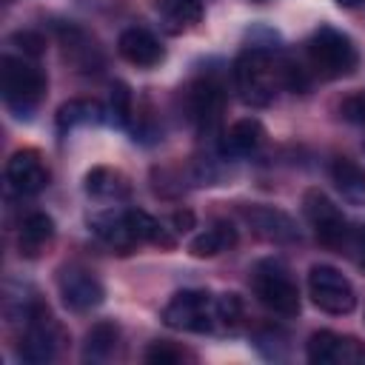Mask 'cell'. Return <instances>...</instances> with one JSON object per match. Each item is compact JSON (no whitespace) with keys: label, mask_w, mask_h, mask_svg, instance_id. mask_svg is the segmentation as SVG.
<instances>
[{"label":"cell","mask_w":365,"mask_h":365,"mask_svg":"<svg viewBox=\"0 0 365 365\" xmlns=\"http://www.w3.org/2000/svg\"><path fill=\"white\" fill-rule=\"evenodd\" d=\"M117 342H120V328H117L114 322H108V319H100V322H94V325L88 328V334H86L83 359H86V362H103V359H108V356L114 354Z\"/></svg>","instance_id":"cell-23"},{"label":"cell","mask_w":365,"mask_h":365,"mask_svg":"<svg viewBox=\"0 0 365 365\" xmlns=\"http://www.w3.org/2000/svg\"><path fill=\"white\" fill-rule=\"evenodd\" d=\"M342 117L351 123H365V94H354L339 106Z\"/></svg>","instance_id":"cell-30"},{"label":"cell","mask_w":365,"mask_h":365,"mask_svg":"<svg viewBox=\"0 0 365 365\" xmlns=\"http://www.w3.org/2000/svg\"><path fill=\"white\" fill-rule=\"evenodd\" d=\"M60 339H63V328L60 322L48 314L46 305L34 302L29 311H26V331L20 336V356L26 362H51L57 356V348H60Z\"/></svg>","instance_id":"cell-7"},{"label":"cell","mask_w":365,"mask_h":365,"mask_svg":"<svg viewBox=\"0 0 365 365\" xmlns=\"http://www.w3.org/2000/svg\"><path fill=\"white\" fill-rule=\"evenodd\" d=\"M86 191L97 200H123V197H128L131 182L120 168L97 165L86 174Z\"/></svg>","instance_id":"cell-19"},{"label":"cell","mask_w":365,"mask_h":365,"mask_svg":"<svg viewBox=\"0 0 365 365\" xmlns=\"http://www.w3.org/2000/svg\"><path fill=\"white\" fill-rule=\"evenodd\" d=\"M54 240V220L43 211H34L23 220L20 225V237H17V248L23 257H40Z\"/></svg>","instance_id":"cell-16"},{"label":"cell","mask_w":365,"mask_h":365,"mask_svg":"<svg viewBox=\"0 0 365 365\" xmlns=\"http://www.w3.org/2000/svg\"><path fill=\"white\" fill-rule=\"evenodd\" d=\"M362 148H365V143H362Z\"/></svg>","instance_id":"cell-33"},{"label":"cell","mask_w":365,"mask_h":365,"mask_svg":"<svg viewBox=\"0 0 365 365\" xmlns=\"http://www.w3.org/2000/svg\"><path fill=\"white\" fill-rule=\"evenodd\" d=\"M220 106H222V94L211 80H200L188 88V111H191L194 123H200V125L214 123L220 114Z\"/></svg>","instance_id":"cell-21"},{"label":"cell","mask_w":365,"mask_h":365,"mask_svg":"<svg viewBox=\"0 0 365 365\" xmlns=\"http://www.w3.org/2000/svg\"><path fill=\"white\" fill-rule=\"evenodd\" d=\"M234 245H237V228L231 222H214L211 228H205L202 234H197L191 240L188 251L202 259V257H217Z\"/></svg>","instance_id":"cell-22"},{"label":"cell","mask_w":365,"mask_h":365,"mask_svg":"<svg viewBox=\"0 0 365 365\" xmlns=\"http://www.w3.org/2000/svg\"><path fill=\"white\" fill-rule=\"evenodd\" d=\"M251 288L259 305H265L271 314L279 317H297L299 314V288L291 277V271L279 259H262L257 262L251 274Z\"/></svg>","instance_id":"cell-3"},{"label":"cell","mask_w":365,"mask_h":365,"mask_svg":"<svg viewBox=\"0 0 365 365\" xmlns=\"http://www.w3.org/2000/svg\"><path fill=\"white\" fill-rule=\"evenodd\" d=\"M46 74L26 57H3V97L17 117H29L46 94Z\"/></svg>","instance_id":"cell-4"},{"label":"cell","mask_w":365,"mask_h":365,"mask_svg":"<svg viewBox=\"0 0 365 365\" xmlns=\"http://www.w3.org/2000/svg\"><path fill=\"white\" fill-rule=\"evenodd\" d=\"M182 351L168 345V342H151L145 348V362H154V365H174V362H182Z\"/></svg>","instance_id":"cell-27"},{"label":"cell","mask_w":365,"mask_h":365,"mask_svg":"<svg viewBox=\"0 0 365 365\" xmlns=\"http://www.w3.org/2000/svg\"><path fill=\"white\" fill-rule=\"evenodd\" d=\"M125 220H128V225H131V231H134V237L140 240V242H151V245H160V248H174V237L163 228V222L160 220H154L148 211H143V208H128L125 211Z\"/></svg>","instance_id":"cell-24"},{"label":"cell","mask_w":365,"mask_h":365,"mask_svg":"<svg viewBox=\"0 0 365 365\" xmlns=\"http://www.w3.org/2000/svg\"><path fill=\"white\" fill-rule=\"evenodd\" d=\"M305 51H308L311 68L322 80L348 77L356 68V63H359V54H356V46L351 43V37H345L342 31H336L331 26H319L308 37Z\"/></svg>","instance_id":"cell-2"},{"label":"cell","mask_w":365,"mask_h":365,"mask_svg":"<svg viewBox=\"0 0 365 365\" xmlns=\"http://www.w3.org/2000/svg\"><path fill=\"white\" fill-rule=\"evenodd\" d=\"M262 143H265V128H262V123L254 120V117H242V120H237V123L225 131L222 151H225V154H234V157H245V154H254Z\"/></svg>","instance_id":"cell-17"},{"label":"cell","mask_w":365,"mask_h":365,"mask_svg":"<svg viewBox=\"0 0 365 365\" xmlns=\"http://www.w3.org/2000/svg\"><path fill=\"white\" fill-rule=\"evenodd\" d=\"M91 231L106 242V245H111L117 254H131L134 248H137V237H134V231H131V225H128V220H125V211H106V214H97V217H91Z\"/></svg>","instance_id":"cell-14"},{"label":"cell","mask_w":365,"mask_h":365,"mask_svg":"<svg viewBox=\"0 0 365 365\" xmlns=\"http://www.w3.org/2000/svg\"><path fill=\"white\" fill-rule=\"evenodd\" d=\"M305 354L317 365H342V362H362L365 345L356 336L336 334V331H314L308 336Z\"/></svg>","instance_id":"cell-9"},{"label":"cell","mask_w":365,"mask_h":365,"mask_svg":"<svg viewBox=\"0 0 365 365\" xmlns=\"http://www.w3.org/2000/svg\"><path fill=\"white\" fill-rule=\"evenodd\" d=\"M234 83L242 103L268 106L277 94L274 88L282 86V60L265 48H245L234 63Z\"/></svg>","instance_id":"cell-1"},{"label":"cell","mask_w":365,"mask_h":365,"mask_svg":"<svg viewBox=\"0 0 365 365\" xmlns=\"http://www.w3.org/2000/svg\"><path fill=\"white\" fill-rule=\"evenodd\" d=\"M103 103L94 97H74L68 103H63L57 108V128L60 131H71L80 125H94L103 120Z\"/></svg>","instance_id":"cell-20"},{"label":"cell","mask_w":365,"mask_h":365,"mask_svg":"<svg viewBox=\"0 0 365 365\" xmlns=\"http://www.w3.org/2000/svg\"><path fill=\"white\" fill-rule=\"evenodd\" d=\"M60 285V297H63V305L74 314H86L91 308H97L106 297L100 279L91 274V271H83V268H66L57 279Z\"/></svg>","instance_id":"cell-10"},{"label":"cell","mask_w":365,"mask_h":365,"mask_svg":"<svg viewBox=\"0 0 365 365\" xmlns=\"http://www.w3.org/2000/svg\"><path fill=\"white\" fill-rule=\"evenodd\" d=\"M342 248H348V251H351V257H354V262L365 271V225L348 228V237H345Z\"/></svg>","instance_id":"cell-29"},{"label":"cell","mask_w":365,"mask_h":365,"mask_svg":"<svg viewBox=\"0 0 365 365\" xmlns=\"http://www.w3.org/2000/svg\"><path fill=\"white\" fill-rule=\"evenodd\" d=\"M302 214L322 245L342 248V242L348 237V222H345L342 211L328 200V194H322L319 188H308L302 194Z\"/></svg>","instance_id":"cell-8"},{"label":"cell","mask_w":365,"mask_h":365,"mask_svg":"<svg viewBox=\"0 0 365 365\" xmlns=\"http://www.w3.org/2000/svg\"><path fill=\"white\" fill-rule=\"evenodd\" d=\"M157 9H160L165 31H171V34L194 29L205 14L202 0H157Z\"/></svg>","instance_id":"cell-18"},{"label":"cell","mask_w":365,"mask_h":365,"mask_svg":"<svg viewBox=\"0 0 365 365\" xmlns=\"http://www.w3.org/2000/svg\"><path fill=\"white\" fill-rule=\"evenodd\" d=\"M48 165L34 148L14 151L6 163V180L17 194H40L48 185Z\"/></svg>","instance_id":"cell-11"},{"label":"cell","mask_w":365,"mask_h":365,"mask_svg":"<svg viewBox=\"0 0 365 365\" xmlns=\"http://www.w3.org/2000/svg\"><path fill=\"white\" fill-rule=\"evenodd\" d=\"M108 114L114 123L125 125L131 120V91L125 83H114L111 86V97H108Z\"/></svg>","instance_id":"cell-26"},{"label":"cell","mask_w":365,"mask_h":365,"mask_svg":"<svg viewBox=\"0 0 365 365\" xmlns=\"http://www.w3.org/2000/svg\"><path fill=\"white\" fill-rule=\"evenodd\" d=\"M11 43H17V48L23 51V57H40L46 51V37L37 31H17L11 37Z\"/></svg>","instance_id":"cell-28"},{"label":"cell","mask_w":365,"mask_h":365,"mask_svg":"<svg viewBox=\"0 0 365 365\" xmlns=\"http://www.w3.org/2000/svg\"><path fill=\"white\" fill-rule=\"evenodd\" d=\"M194 214L188 211V208H180V211H174L171 214V225H174V231H180V234H185V231H191L194 228Z\"/></svg>","instance_id":"cell-31"},{"label":"cell","mask_w":365,"mask_h":365,"mask_svg":"<svg viewBox=\"0 0 365 365\" xmlns=\"http://www.w3.org/2000/svg\"><path fill=\"white\" fill-rule=\"evenodd\" d=\"M251 231L268 242H277V245H288V242H297L299 240V231H297V222L279 211V208H271V205H251L242 211Z\"/></svg>","instance_id":"cell-12"},{"label":"cell","mask_w":365,"mask_h":365,"mask_svg":"<svg viewBox=\"0 0 365 365\" xmlns=\"http://www.w3.org/2000/svg\"><path fill=\"white\" fill-rule=\"evenodd\" d=\"M331 180L345 202L365 205V168L351 157H336L331 163Z\"/></svg>","instance_id":"cell-15"},{"label":"cell","mask_w":365,"mask_h":365,"mask_svg":"<svg viewBox=\"0 0 365 365\" xmlns=\"http://www.w3.org/2000/svg\"><path fill=\"white\" fill-rule=\"evenodd\" d=\"M308 297L311 302L334 317H345L356 308V291L351 285V279L334 268V265H311L308 271Z\"/></svg>","instance_id":"cell-6"},{"label":"cell","mask_w":365,"mask_h":365,"mask_svg":"<svg viewBox=\"0 0 365 365\" xmlns=\"http://www.w3.org/2000/svg\"><path fill=\"white\" fill-rule=\"evenodd\" d=\"M336 6H342V9H356V6H362L365 0H334Z\"/></svg>","instance_id":"cell-32"},{"label":"cell","mask_w":365,"mask_h":365,"mask_svg":"<svg viewBox=\"0 0 365 365\" xmlns=\"http://www.w3.org/2000/svg\"><path fill=\"white\" fill-rule=\"evenodd\" d=\"M117 51L125 63H131L137 68H154L165 60V48L160 46V40L148 29H140V26H131L120 34Z\"/></svg>","instance_id":"cell-13"},{"label":"cell","mask_w":365,"mask_h":365,"mask_svg":"<svg viewBox=\"0 0 365 365\" xmlns=\"http://www.w3.org/2000/svg\"><path fill=\"white\" fill-rule=\"evenodd\" d=\"M163 322L174 331L211 334L217 331V297L200 288L177 291L163 308Z\"/></svg>","instance_id":"cell-5"},{"label":"cell","mask_w":365,"mask_h":365,"mask_svg":"<svg viewBox=\"0 0 365 365\" xmlns=\"http://www.w3.org/2000/svg\"><path fill=\"white\" fill-rule=\"evenodd\" d=\"M245 317V305L240 294H220L217 297V331L222 334H234L242 325Z\"/></svg>","instance_id":"cell-25"}]
</instances>
